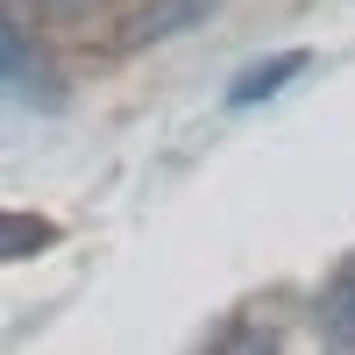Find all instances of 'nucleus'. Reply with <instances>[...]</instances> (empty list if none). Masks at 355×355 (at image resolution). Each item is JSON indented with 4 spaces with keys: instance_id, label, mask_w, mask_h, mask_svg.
I'll list each match as a JSON object with an SVG mask.
<instances>
[{
    "instance_id": "2",
    "label": "nucleus",
    "mask_w": 355,
    "mask_h": 355,
    "mask_svg": "<svg viewBox=\"0 0 355 355\" xmlns=\"http://www.w3.org/2000/svg\"><path fill=\"white\" fill-rule=\"evenodd\" d=\"M299 71H306V50H277V57H263V64H249L242 78H234L227 100H234V107H256V100H270L277 85H291Z\"/></svg>"
},
{
    "instance_id": "3",
    "label": "nucleus",
    "mask_w": 355,
    "mask_h": 355,
    "mask_svg": "<svg viewBox=\"0 0 355 355\" xmlns=\"http://www.w3.org/2000/svg\"><path fill=\"white\" fill-rule=\"evenodd\" d=\"M320 334L355 348V277H341V284L320 291Z\"/></svg>"
},
{
    "instance_id": "4",
    "label": "nucleus",
    "mask_w": 355,
    "mask_h": 355,
    "mask_svg": "<svg viewBox=\"0 0 355 355\" xmlns=\"http://www.w3.org/2000/svg\"><path fill=\"white\" fill-rule=\"evenodd\" d=\"M28 8H43V15H78L85 0H28Z\"/></svg>"
},
{
    "instance_id": "1",
    "label": "nucleus",
    "mask_w": 355,
    "mask_h": 355,
    "mask_svg": "<svg viewBox=\"0 0 355 355\" xmlns=\"http://www.w3.org/2000/svg\"><path fill=\"white\" fill-rule=\"evenodd\" d=\"M214 8H220V0H142V8L128 15V28H121V43H128V50L171 43V36H185V28H199Z\"/></svg>"
}]
</instances>
